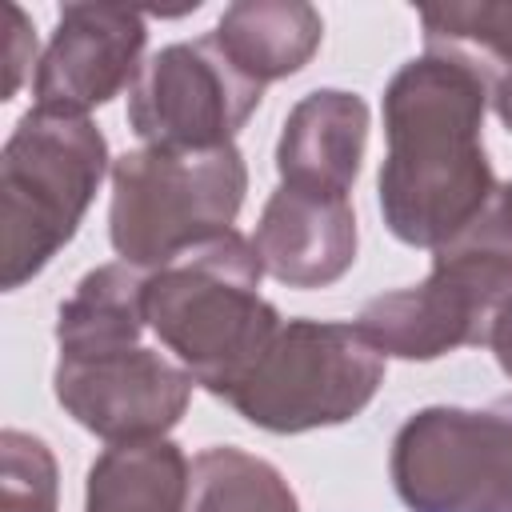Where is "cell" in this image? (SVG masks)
<instances>
[{"label": "cell", "instance_id": "obj_20", "mask_svg": "<svg viewBox=\"0 0 512 512\" xmlns=\"http://www.w3.org/2000/svg\"><path fill=\"white\" fill-rule=\"evenodd\" d=\"M488 348H492V356H496V364H500V372L512 380V304L500 312V320L492 324V336H488Z\"/></svg>", "mask_w": 512, "mask_h": 512}, {"label": "cell", "instance_id": "obj_1", "mask_svg": "<svg viewBox=\"0 0 512 512\" xmlns=\"http://www.w3.org/2000/svg\"><path fill=\"white\" fill-rule=\"evenodd\" d=\"M384 164L376 204L384 228L436 252L480 224L496 204V172L484 152L488 84L452 56H412L384 88Z\"/></svg>", "mask_w": 512, "mask_h": 512}, {"label": "cell", "instance_id": "obj_10", "mask_svg": "<svg viewBox=\"0 0 512 512\" xmlns=\"http://www.w3.org/2000/svg\"><path fill=\"white\" fill-rule=\"evenodd\" d=\"M148 20L124 4H64L56 32L36 60V108L88 116L132 88L144 68Z\"/></svg>", "mask_w": 512, "mask_h": 512}, {"label": "cell", "instance_id": "obj_21", "mask_svg": "<svg viewBox=\"0 0 512 512\" xmlns=\"http://www.w3.org/2000/svg\"><path fill=\"white\" fill-rule=\"evenodd\" d=\"M488 104H492L496 120H500V124L512 132V68L488 84Z\"/></svg>", "mask_w": 512, "mask_h": 512}, {"label": "cell", "instance_id": "obj_9", "mask_svg": "<svg viewBox=\"0 0 512 512\" xmlns=\"http://www.w3.org/2000/svg\"><path fill=\"white\" fill-rule=\"evenodd\" d=\"M192 388L196 380L172 356L140 340L60 352L52 368L60 408L104 444L168 436L184 420Z\"/></svg>", "mask_w": 512, "mask_h": 512}, {"label": "cell", "instance_id": "obj_13", "mask_svg": "<svg viewBox=\"0 0 512 512\" xmlns=\"http://www.w3.org/2000/svg\"><path fill=\"white\" fill-rule=\"evenodd\" d=\"M224 56L256 84L296 76L324 40V16L304 0H236L212 28Z\"/></svg>", "mask_w": 512, "mask_h": 512}, {"label": "cell", "instance_id": "obj_18", "mask_svg": "<svg viewBox=\"0 0 512 512\" xmlns=\"http://www.w3.org/2000/svg\"><path fill=\"white\" fill-rule=\"evenodd\" d=\"M0 504L4 512H60V464L52 448L20 428L0 432Z\"/></svg>", "mask_w": 512, "mask_h": 512}, {"label": "cell", "instance_id": "obj_19", "mask_svg": "<svg viewBox=\"0 0 512 512\" xmlns=\"http://www.w3.org/2000/svg\"><path fill=\"white\" fill-rule=\"evenodd\" d=\"M8 16V52H4V100H12L28 76V64H36V32L20 4L4 8Z\"/></svg>", "mask_w": 512, "mask_h": 512}, {"label": "cell", "instance_id": "obj_14", "mask_svg": "<svg viewBox=\"0 0 512 512\" xmlns=\"http://www.w3.org/2000/svg\"><path fill=\"white\" fill-rule=\"evenodd\" d=\"M192 460L168 436L108 444L84 476V512H188Z\"/></svg>", "mask_w": 512, "mask_h": 512}, {"label": "cell", "instance_id": "obj_12", "mask_svg": "<svg viewBox=\"0 0 512 512\" xmlns=\"http://www.w3.org/2000/svg\"><path fill=\"white\" fill-rule=\"evenodd\" d=\"M368 128H372V112L360 92L348 88L304 92L280 124V140H276L280 184L348 196L364 164Z\"/></svg>", "mask_w": 512, "mask_h": 512}, {"label": "cell", "instance_id": "obj_8", "mask_svg": "<svg viewBox=\"0 0 512 512\" xmlns=\"http://www.w3.org/2000/svg\"><path fill=\"white\" fill-rule=\"evenodd\" d=\"M260 100L264 84L244 76L208 32L164 44L144 60L128 88V128L144 148H224L236 144Z\"/></svg>", "mask_w": 512, "mask_h": 512}, {"label": "cell", "instance_id": "obj_3", "mask_svg": "<svg viewBox=\"0 0 512 512\" xmlns=\"http://www.w3.org/2000/svg\"><path fill=\"white\" fill-rule=\"evenodd\" d=\"M112 176L108 140L88 116L28 108L0 156V284L24 288L80 232L100 180Z\"/></svg>", "mask_w": 512, "mask_h": 512}, {"label": "cell", "instance_id": "obj_7", "mask_svg": "<svg viewBox=\"0 0 512 512\" xmlns=\"http://www.w3.org/2000/svg\"><path fill=\"white\" fill-rule=\"evenodd\" d=\"M388 476L408 512H512V396L412 412L392 436Z\"/></svg>", "mask_w": 512, "mask_h": 512}, {"label": "cell", "instance_id": "obj_11", "mask_svg": "<svg viewBox=\"0 0 512 512\" xmlns=\"http://www.w3.org/2000/svg\"><path fill=\"white\" fill-rule=\"evenodd\" d=\"M256 256L284 288H328L356 264V212L348 196L276 184L256 220Z\"/></svg>", "mask_w": 512, "mask_h": 512}, {"label": "cell", "instance_id": "obj_2", "mask_svg": "<svg viewBox=\"0 0 512 512\" xmlns=\"http://www.w3.org/2000/svg\"><path fill=\"white\" fill-rule=\"evenodd\" d=\"M260 280L256 244L236 228L144 276L148 328L216 400H228L284 324L276 304L260 296Z\"/></svg>", "mask_w": 512, "mask_h": 512}, {"label": "cell", "instance_id": "obj_17", "mask_svg": "<svg viewBox=\"0 0 512 512\" xmlns=\"http://www.w3.org/2000/svg\"><path fill=\"white\" fill-rule=\"evenodd\" d=\"M424 52L468 64L484 84L512 68V0L420 8Z\"/></svg>", "mask_w": 512, "mask_h": 512}, {"label": "cell", "instance_id": "obj_22", "mask_svg": "<svg viewBox=\"0 0 512 512\" xmlns=\"http://www.w3.org/2000/svg\"><path fill=\"white\" fill-rule=\"evenodd\" d=\"M492 216L504 224V232L512 236V180L508 184H500V192H496V204H492Z\"/></svg>", "mask_w": 512, "mask_h": 512}, {"label": "cell", "instance_id": "obj_15", "mask_svg": "<svg viewBox=\"0 0 512 512\" xmlns=\"http://www.w3.org/2000/svg\"><path fill=\"white\" fill-rule=\"evenodd\" d=\"M144 276L140 268L112 260L76 280L56 308V348L84 352L104 344H132L144 336Z\"/></svg>", "mask_w": 512, "mask_h": 512}, {"label": "cell", "instance_id": "obj_6", "mask_svg": "<svg viewBox=\"0 0 512 512\" xmlns=\"http://www.w3.org/2000/svg\"><path fill=\"white\" fill-rule=\"evenodd\" d=\"M384 384V356L348 320H284L228 408L260 432L300 436L356 420Z\"/></svg>", "mask_w": 512, "mask_h": 512}, {"label": "cell", "instance_id": "obj_16", "mask_svg": "<svg viewBox=\"0 0 512 512\" xmlns=\"http://www.w3.org/2000/svg\"><path fill=\"white\" fill-rule=\"evenodd\" d=\"M188 512H300V500L272 460L208 444L192 456Z\"/></svg>", "mask_w": 512, "mask_h": 512}, {"label": "cell", "instance_id": "obj_4", "mask_svg": "<svg viewBox=\"0 0 512 512\" xmlns=\"http://www.w3.org/2000/svg\"><path fill=\"white\" fill-rule=\"evenodd\" d=\"M248 164L236 144L204 152L132 148L112 160V252L156 272L188 248L228 232L244 208Z\"/></svg>", "mask_w": 512, "mask_h": 512}, {"label": "cell", "instance_id": "obj_5", "mask_svg": "<svg viewBox=\"0 0 512 512\" xmlns=\"http://www.w3.org/2000/svg\"><path fill=\"white\" fill-rule=\"evenodd\" d=\"M512 304V236L488 212L464 236L432 252L420 284L372 296L356 328L388 360H440L460 348H488L492 324Z\"/></svg>", "mask_w": 512, "mask_h": 512}]
</instances>
